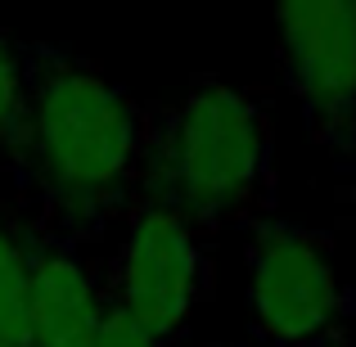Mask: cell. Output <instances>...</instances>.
Returning a JSON list of instances; mask_svg holds the SVG:
<instances>
[{
	"mask_svg": "<svg viewBox=\"0 0 356 347\" xmlns=\"http://www.w3.org/2000/svg\"><path fill=\"white\" fill-rule=\"evenodd\" d=\"M23 113H27V90H23V36L0 27V167L14 172L18 145H23Z\"/></svg>",
	"mask_w": 356,
	"mask_h": 347,
	"instance_id": "cell-7",
	"label": "cell"
},
{
	"mask_svg": "<svg viewBox=\"0 0 356 347\" xmlns=\"http://www.w3.org/2000/svg\"><path fill=\"white\" fill-rule=\"evenodd\" d=\"M0 347H23V343H14V339H5V334H0Z\"/></svg>",
	"mask_w": 356,
	"mask_h": 347,
	"instance_id": "cell-11",
	"label": "cell"
},
{
	"mask_svg": "<svg viewBox=\"0 0 356 347\" xmlns=\"http://www.w3.org/2000/svg\"><path fill=\"white\" fill-rule=\"evenodd\" d=\"M23 145L14 181L36 217L99 248L140 194L149 99L59 41H23Z\"/></svg>",
	"mask_w": 356,
	"mask_h": 347,
	"instance_id": "cell-1",
	"label": "cell"
},
{
	"mask_svg": "<svg viewBox=\"0 0 356 347\" xmlns=\"http://www.w3.org/2000/svg\"><path fill=\"white\" fill-rule=\"evenodd\" d=\"M248 321L270 347H321L348 334L352 293L339 275L334 239L316 226L261 217L248 226Z\"/></svg>",
	"mask_w": 356,
	"mask_h": 347,
	"instance_id": "cell-4",
	"label": "cell"
},
{
	"mask_svg": "<svg viewBox=\"0 0 356 347\" xmlns=\"http://www.w3.org/2000/svg\"><path fill=\"white\" fill-rule=\"evenodd\" d=\"M208 347H230V343H208Z\"/></svg>",
	"mask_w": 356,
	"mask_h": 347,
	"instance_id": "cell-12",
	"label": "cell"
},
{
	"mask_svg": "<svg viewBox=\"0 0 356 347\" xmlns=\"http://www.w3.org/2000/svg\"><path fill=\"white\" fill-rule=\"evenodd\" d=\"M27 266V347H95L104 330V261L36 212L14 217Z\"/></svg>",
	"mask_w": 356,
	"mask_h": 347,
	"instance_id": "cell-6",
	"label": "cell"
},
{
	"mask_svg": "<svg viewBox=\"0 0 356 347\" xmlns=\"http://www.w3.org/2000/svg\"><path fill=\"white\" fill-rule=\"evenodd\" d=\"M212 293V239L176 203L140 190L104 257V302L158 347L190 330Z\"/></svg>",
	"mask_w": 356,
	"mask_h": 347,
	"instance_id": "cell-3",
	"label": "cell"
},
{
	"mask_svg": "<svg viewBox=\"0 0 356 347\" xmlns=\"http://www.w3.org/2000/svg\"><path fill=\"white\" fill-rule=\"evenodd\" d=\"M140 190L176 203L212 243L280 212L275 118L252 86L199 72L167 104H149Z\"/></svg>",
	"mask_w": 356,
	"mask_h": 347,
	"instance_id": "cell-2",
	"label": "cell"
},
{
	"mask_svg": "<svg viewBox=\"0 0 356 347\" xmlns=\"http://www.w3.org/2000/svg\"><path fill=\"white\" fill-rule=\"evenodd\" d=\"M0 334L27 347V266L14 217L0 212Z\"/></svg>",
	"mask_w": 356,
	"mask_h": 347,
	"instance_id": "cell-8",
	"label": "cell"
},
{
	"mask_svg": "<svg viewBox=\"0 0 356 347\" xmlns=\"http://www.w3.org/2000/svg\"><path fill=\"white\" fill-rule=\"evenodd\" d=\"M280 72L343 199H356V0H275Z\"/></svg>",
	"mask_w": 356,
	"mask_h": 347,
	"instance_id": "cell-5",
	"label": "cell"
},
{
	"mask_svg": "<svg viewBox=\"0 0 356 347\" xmlns=\"http://www.w3.org/2000/svg\"><path fill=\"white\" fill-rule=\"evenodd\" d=\"M95 347H158L154 339H145V334L136 330V325H127L118 312L104 316V330H99V343Z\"/></svg>",
	"mask_w": 356,
	"mask_h": 347,
	"instance_id": "cell-9",
	"label": "cell"
},
{
	"mask_svg": "<svg viewBox=\"0 0 356 347\" xmlns=\"http://www.w3.org/2000/svg\"><path fill=\"white\" fill-rule=\"evenodd\" d=\"M321 347H356V343H352V334H334V339L321 343Z\"/></svg>",
	"mask_w": 356,
	"mask_h": 347,
	"instance_id": "cell-10",
	"label": "cell"
}]
</instances>
